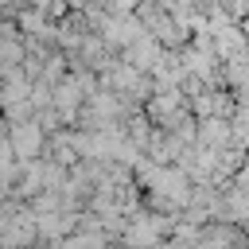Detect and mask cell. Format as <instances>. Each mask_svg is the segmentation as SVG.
Returning a JSON list of instances; mask_svg holds the SVG:
<instances>
[{
  "label": "cell",
  "instance_id": "cell-1",
  "mask_svg": "<svg viewBox=\"0 0 249 249\" xmlns=\"http://www.w3.org/2000/svg\"><path fill=\"white\" fill-rule=\"evenodd\" d=\"M132 4H136V0H113V8H117V12H128Z\"/></svg>",
  "mask_w": 249,
  "mask_h": 249
}]
</instances>
